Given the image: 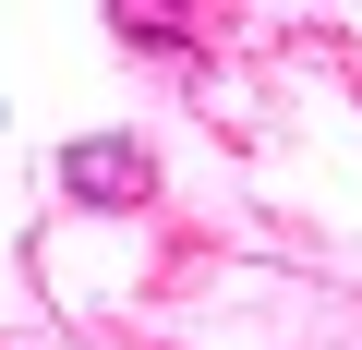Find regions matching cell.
I'll list each match as a JSON object with an SVG mask.
<instances>
[{"instance_id": "cell-1", "label": "cell", "mask_w": 362, "mask_h": 350, "mask_svg": "<svg viewBox=\"0 0 362 350\" xmlns=\"http://www.w3.org/2000/svg\"><path fill=\"white\" fill-rule=\"evenodd\" d=\"M61 182H73L85 206H133V194H145V145H109V133H85V145H61Z\"/></svg>"}]
</instances>
